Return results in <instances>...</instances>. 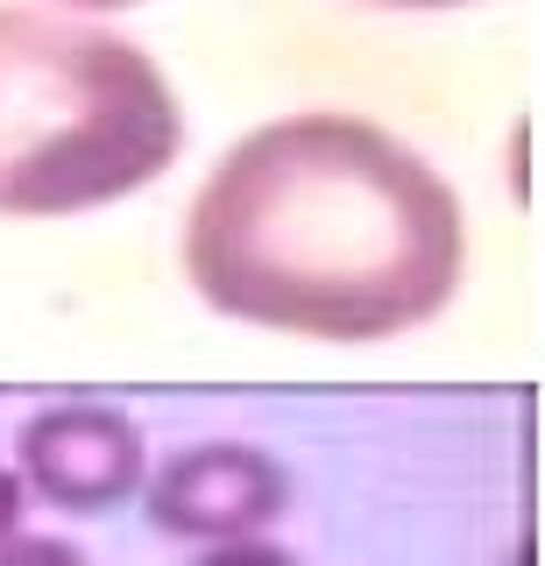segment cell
Masks as SVG:
<instances>
[{
    "mask_svg": "<svg viewBox=\"0 0 545 566\" xmlns=\"http://www.w3.org/2000/svg\"><path fill=\"white\" fill-rule=\"evenodd\" d=\"M461 199L355 114L241 135L185 212V276L220 318L305 340H397L461 291Z\"/></svg>",
    "mask_w": 545,
    "mask_h": 566,
    "instance_id": "1",
    "label": "cell"
},
{
    "mask_svg": "<svg viewBox=\"0 0 545 566\" xmlns=\"http://www.w3.org/2000/svg\"><path fill=\"white\" fill-rule=\"evenodd\" d=\"M178 149V93L128 35L0 8V220L114 206L156 185Z\"/></svg>",
    "mask_w": 545,
    "mask_h": 566,
    "instance_id": "2",
    "label": "cell"
},
{
    "mask_svg": "<svg viewBox=\"0 0 545 566\" xmlns=\"http://www.w3.org/2000/svg\"><path fill=\"white\" fill-rule=\"evenodd\" d=\"M149 524L164 538L220 545V538H255L262 524H276L291 510V474L270 447L249 439H206V447L170 453L164 468L143 482Z\"/></svg>",
    "mask_w": 545,
    "mask_h": 566,
    "instance_id": "3",
    "label": "cell"
},
{
    "mask_svg": "<svg viewBox=\"0 0 545 566\" xmlns=\"http://www.w3.org/2000/svg\"><path fill=\"white\" fill-rule=\"evenodd\" d=\"M14 453H22V489L72 517H107L149 482L143 424L114 403H50L22 424Z\"/></svg>",
    "mask_w": 545,
    "mask_h": 566,
    "instance_id": "4",
    "label": "cell"
},
{
    "mask_svg": "<svg viewBox=\"0 0 545 566\" xmlns=\"http://www.w3.org/2000/svg\"><path fill=\"white\" fill-rule=\"evenodd\" d=\"M0 566H93L72 538H50V531H14L0 538Z\"/></svg>",
    "mask_w": 545,
    "mask_h": 566,
    "instance_id": "5",
    "label": "cell"
},
{
    "mask_svg": "<svg viewBox=\"0 0 545 566\" xmlns=\"http://www.w3.org/2000/svg\"><path fill=\"white\" fill-rule=\"evenodd\" d=\"M191 566H297V553H284L276 538H262V531H255V538H220V545H206Z\"/></svg>",
    "mask_w": 545,
    "mask_h": 566,
    "instance_id": "6",
    "label": "cell"
},
{
    "mask_svg": "<svg viewBox=\"0 0 545 566\" xmlns=\"http://www.w3.org/2000/svg\"><path fill=\"white\" fill-rule=\"evenodd\" d=\"M22 474L14 468H0V538H14V524H22Z\"/></svg>",
    "mask_w": 545,
    "mask_h": 566,
    "instance_id": "7",
    "label": "cell"
},
{
    "mask_svg": "<svg viewBox=\"0 0 545 566\" xmlns=\"http://www.w3.org/2000/svg\"><path fill=\"white\" fill-rule=\"evenodd\" d=\"M376 8H468V0H376Z\"/></svg>",
    "mask_w": 545,
    "mask_h": 566,
    "instance_id": "8",
    "label": "cell"
},
{
    "mask_svg": "<svg viewBox=\"0 0 545 566\" xmlns=\"http://www.w3.org/2000/svg\"><path fill=\"white\" fill-rule=\"evenodd\" d=\"M72 8H135V0H72Z\"/></svg>",
    "mask_w": 545,
    "mask_h": 566,
    "instance_id": "9",
    "label": "cell"
}]
</instances>
